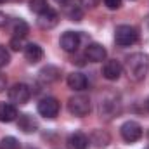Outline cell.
<instances>
[{"label":"cell","instance_id":"6da1fadb","mask_svg":"<svg viewBox=\"0 0 149 149\" xmlns=\"http://www.w3.org/2000/svg\"><path fill=\"white\" fill-rule=\"evenodd\" d=\"M125 71H127V74L132 80H135V81L144 80L148 71H149V56L144 54V52L130 54L125 59Z\"/></svg>","mask_w":149,"mask_h":149},{"label":"cell","instance_id":"7a4b0ae2","mask_svg":"<svg viewBox=\"0 0 149 149\" xmlns=\"http://www.w3.org/2000/svg\"><path fill=\"white\" fill-rule=\"evenodd\" d=\"M137 40H139V33H137V30L134 26H130V24L116 26V30H114V42H116V45L130 47V45L137 43Z\"/></svg>","mask_w":149,"mask_h":149},{"label":"cell","instance_id":"3957f363","mask_svg":"<svg viewBox=\"0 0 149 149\" xmlns=\"http://www.w3.org/2000/svg\"><path fill=\"white\" fill-rule=\"evenodd\" d=\"M68 109L71 114L74 116H87L90 109H92V104H90V99L83 94H76L73 97H70L68 101Z\"/></svg>","mask_w":149,"mask_h":149},{"label":"cell","instance_id":"277c9868","mask_svg":"<svg viewBox=\"0 0 149 149\" xmlns=\"http://www.w3.org/2000/svg\"><path fill=\"white\" fill-rule=\"evenodd\" d=\"M120 134H121V137H123V141L125 142H137V141H141V137H142V127L137 123V121H134V120H128V121H125L123 125H121V128H120Z\"/></svg>","mask_w":149,"mask_h":149},{"label":"cell","instance_id":"5b68a950","mask_svg":"<svg viewBox=\"0 0 149 149\" xmlns=\"http://www.w3.org/2000/svg\"><path fill=\"white\" fill-rule=\"evenodd\" d=\"M31 90L26 83H16L9 88V101L12 104H26L30 101Z\"/></svg>","mask_w":149,"mask_h":149},{"label":"cell","instance_id":"8992f818","mask_svg":"<svg viewBox=\"0 0 149 149\" xmlns=\"http://www.w3.org/2000/svg\"><path fill=\"white\" fill-rule=\"evenodd\" d=\"M37 109L43 118H50V120H52V118H56V116L59 114L61 104H59V101L54 99V97H45V99H42V101L38 102Z\"/></svg>","mask_w":149,"mask_h":149},{"label":"cell","instance_id":"52a82bcc","mask_svg":"<svg viewBox=\"0 0 149 149\" xmlns=\"http://www.w3.org/2000/svg\"><path fill=\"white\" fill-rule=\"evenodd\" d=\"M59 45L66 52H76L78 47H80V35L76 31H66V33L61 35Z\"/></svg>","mask_w":149,"mask_h":149},{"label":"cell","instance_id":"ba28073f","mask_svg":"<svg viewBox=\"0 0 149 149\" xmlns=\"http://www.w3.org/2000/svg\"><path fill=\"white\" fill-rule=\"evenodd\" d=\"M38 26L42 28V30H50V28H54L57 23H59V14L56 12V10H52L50 7L45 10V12H42V14H38V19H37Z\"/></svg>","mask_w":149,"mask_h":149},{"label":"cell","instance_id":"9c48e42d","mask_svg":"<svg viewBox=\"0 0 149 149\" xmlns=\"http://www.w3.org/2000/svg\"><path fill=\"white\" fill-rule=\"evenodd\" d=\"M106 56H108V52L101 43H90L85 49V57L92 63H102L106 59Z\"/></svg>","mask_w":149,"mask_h":149},{"label":"cell","instance_id":"30bf717a","mask_svg":"<svg viewBox=\"0 0 149 149\" xmlns=\"http://www.w3.org/2000/svg\"><path fill=\"white\" fill-rule=\"evenodd\" d=\"M121 71H123V68H121V64H120L116 59L108 61V63L102 66V76H104L106 80H109V81H116V80L121 76Z\"/></svg>","mask_w":149,"mask_h":149},{"label":"cell","instance_id":"8fae6325","mask_svg":"<svg viewBox=\"0 0 149 149\" xmlns=\"http://www.w3.org/2000/svg\"><path fill=\"white\" fill-rule=\"evenodd\" d=\"M88 144H90L88 137L81 132H73L66 141L68 149H88Z\"/></svg>","mask_w":149,"mask_h":149},{"label":"cell","instance_id":"7c38bea8","mask_svg":"<svg viewBox=\"0 0 149 149\" xmlns=\"http://www.w3.org/2000/svg\"><path fill=\"white\" fill-rule=\"evenodd\" d=\"M23 52H24L26 61L31 63V64L42 61V57H43V50H42V47H40L38 43H28V45H24Z\"/></svg>","mask_w":149,"mask_h":149},{"label":"cell","instance_id":"4fadbf2b","mask_svg":"<svg viewBox=\"0 0 149 149\" xmlns=\"http://www.w3.org/2000/svg\"><path fill=\"white\" fill-rule=\"evenodd\" d=\"M66 81H68V87H70L71 90H76V92L85 90V88H87V85H88V81H87L85 74L78 73V71L68 74V80H66Z\"/></svg>","mask_w":149,"mask_h":149},{"label":"cell","instance_id":"5bb4252c","mask_svg":"<svg viewBox=\"0 0 149 149\" xmlns=\"http://www.w3.org/2000/svg\"><path fill=\"white\" fill-rule=\"evenodd\" d=\"M17 127H19V130H23L24 134H33V132H37V128H38V121L31 116V114H19Z\"/></svg>","mask_w":149,"mask_h":149},{"label":"cell","instance_id":"9a60e30c","mask_svg":"<svg viewBox=\"0 0 149 149\" xmlns=\"http://www.w3.org/2000/svg\"><path fill=\"white\" fill-rule=\"evenodd\" d=\"M59 74H61L59 68H56V66H52V64H47L45 68L40 70L38 78H40V81H43V83H54V81L59 80Z\"/></svg>","mask_w":149,"mask_h":149},{"label":"cell","instance_id":"2e32d148","mask_svg":"<svg viewBox=\"0 0 149 149\" xmlns=\"http://www.w3.org/2000/svg\"><path fill=\"white\" fill-rule=\"evenodd\" d=\"M17 118V111L14 108V104L9 102H0V121L2 123H10Z\"/></svg>","mask_w":149,"mask_h":149},{"label":"cell","instance_id":"e0dca14e","mask_svg":"<svg viewBox=\"0 0 149 149\" xmlns=\"http://www.w3.org/2000/svg\"><path fill=\"white\" fill-rule=\"evenodd\" d=\"M109 141H111V137H109V134L106 132V130H95V132H92V137H90V142L95 146V148H106L108 144H109Z\"/></svg>","mask_w":149,"mask_h":149},{"label":"cell","instance_id":"ac0fdd59","mask_svg":"<svg viewBox=\"0 0 149 149\" xmlns=\"http://www.w3.org/2000/svg\"><path fill=\"white\" fill-rule=\"evenodd\" d=\"M28 31H30V26H28L26 21L16 19L12 23V35H14V38H24L28 35Z\"/></svg>","mask_w":149,"mask_h":149},{"label":"cell","instance_id":"d6986e66","mask_svg":"<svg viewBox=\"0 0 149 149\" xmlns=\"http://www.w3.org/2000/svg\"><path fill=\"white\" fill-rule=\"evenodd\" d=\"M30 9L35 14H42L49 9V3H47V0H30Z\"/></svg>","mask_w":149,"mask_h":149},{"label":"cell","instance_id":"ffe728a7","mask_svg":"<svg viewBox=\"0 0 149 149\" xmlns=\"http://www.w3.org/2000/svg\"><path fill=\"white\" fill-rule=\"evenodd\" d=\"M0 149H21V144L16 137H3L0 141Z\"/></svg>","mask_w":149,"mask_h":149},{"label":"cell","instance_id":"44dd1931","mask_svg":"<svg viewBox=\"0 0 149 149\" xmlns=\"http://www.w3.org/2000/svg\"><path fill=\"white\" fill-rule=\"evenodd\" d=\"M9 61H10V54H9V50H7L3 45H0V68L7 66Z\"/></svg>","mask_w":149,"mask_h":149},{"label":"cell","instance_id":"7402d4cb","mask_svg":"<svg viewBox=\"0 0 149 149\" xmlns=\"http://www.w3.org/2000/svg\"><path fill=\"white\" fill-rule=\"evenodd\" d=\"M68 16H70V19H71V21H80L83 14H81L80 7H71V9L68 10Z\"/></svg>","mask_w":149,"mask_h":149},{"label":"cell","instance_id":"603a6c76","mask_svg":"<svg viewBox=\"0 0 149 149\" xmlns=\"http://www.w3.org/2000/svg\"><path fill=\"white\" fill-rule=\"evenodd\" d=\"M9 45H10L12 50H23V49H24V47H23V38H14L12 37Z\"/></svg>","mask_w":149,"mask_h":149},{"label":"cell","instance_id":"cb8c5ba5","mask_svg":"<svg viewBox=\"0 0 149 149\" xmlns=\"http://www.w3.org/2000/svg\"><path fill=\"white\" fill-rule=\"evenodd\" d=\"M104 5L111 10H116V9L121 7V0H104Z\"/></svg>","mask_w":149,"mask_h":149},{"label":"cell","instance_id":"d4e9b609","mask_svg":"<svg viewBox=\"0 0 149 149\" xmlns=\"http://www.w3.org/2000/svg\"><path fill=\"white\" fill-rule=\"evenodd\" d=\"M99 2L101 0H80V3L83 7H87V9H94L95 5H99Z\"/></svg>","mask_w":149,"mask_h":149},{"label":"cell","instance_id":"484cf974","mask_svg":"<svg viewBox=\"0 0 149 149\" xmlns=\"http://www.w3.org/2000/svg\"><path fill=\"white\" fill-rule=\"evenodd\" d=\"M5 85H7V80H5V76L0 73V92L2 90H5Z\"/></svg>","mask_w":149,"mask_h":149},{"label":"cell","instance_id":"4316f807","mask_svg":"<svg viewBox=\"0 0 149 149\" xmlns=\"http://www.w3.org/2000/svg\"><path fill=\"white\" fill-rule=\"evenodd\" d=\"M5 24H7V16H5L3 12H0V28L5 26Z\"/></svg>","mask_w":149,"mask_h":149},{"label":"cell","instance_id":"83f0119b","mask_svg":"<svg viewBox=\"0 0 149 149\" xmlns=\"http://www.w3.org/2000/svg\"><path fill=\"white\" fill-rule=\"evenodd\" d=\"M146 109H148V113H149V97H148V101H146Z\"/></svg>","mask_w":149,"mask_h":149},{"label":"cell","instance_id":"f1b7e54d","mask_svg":"<svg viewBox=\"0 0 149 149\" xmlns=\"http://www.w3.org/2000/svg\"><path fill=\"white\" fill-rule=\"evenodd\" d=\"M59 3H68V0H57Z\"/></svg>","mask_w":149,"mask_h":149},{"label":"cell","instance_id":"f546056e","mask_svg":"<svg viewBox=\"0 0 149 149\" xmlns=\"http://www.w3.org/2000/svg\"><path fill=\"white\" fill-rule=\"evenodd\" d=\"M5 2H7V0H0V3H5Z\"/></svg>","mask_w":149,"mask_h":149},{"label":"cell","instance_id":"4dcf8cb0","mask_svg":"<svg viewBox=\"0 0 149 149\" xmlns=\"http://www.w3.org/2000/svg\"><path fill=\"white\" fill-rule=\"evenodd\" d=\"M148 23H149V21H148Z\"/></svg>","mask_w":149,"mask_h":149}]
</instances>
